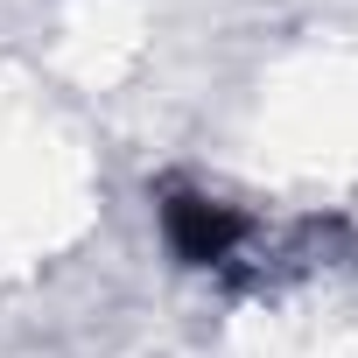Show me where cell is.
Returning a JSON list of instances; mask_svg holds the SVG:
<instances>
[{
  "label": "cell",
  "instance_id": "1",
  "mask_svg": "<svg viewBox=\"0 0 358 358\" xmlns=\"http://www.w3.org/2000/svg\"><path fill=\"white\" fill-rule=\"evenodd\" d=\"M155 204V232L169 246V260L183 274H232L253 246H260V218L232 197H218L197 176H155L148 183Z\"/></svg>",
  "mask_w": 358,
  "mask_h": 358
}]
</instances>
